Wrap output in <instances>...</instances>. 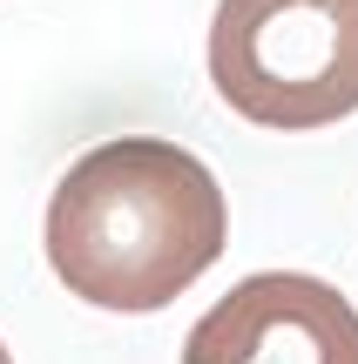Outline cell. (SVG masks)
<instances>
[{"label":"cell","mask_w":358,"mask_h":364,"mask_svg":"<svg viewBox=\"0 0 358 364\" xmlns=\"http://www.w3.org/2000/svg\"><path fill=\"white\" fill-rule=\"evenodd\" d=\"M230 236L210 162L162 135H115L75 156L48 196L41 250L68 297L142 317L176 304Z\"/></svg>","instance_id":"1"},{"label":"cell","mask_w":358,"mask_h":364,"mask_svg":"<svg viewBox=\"0 0 358 364\" xmlns=\"http://www.w3.org/2000/svg\"><path fill=\"white\" fill-rule=\"evenodd\" d=\"M203 54L251 129L311 135L358 115V0H216Z\"/></svg>","instance_id":"2"},{"label":"cell","mask_w":358,"mask_h":364,"mask_svg":"<svg viewBox=\"0 0 358 364\" xmlns=\"http://www.w3.org/2000/svg\"><path fill=\"white\" fill-rule=\"evenodd\" d=\"M176 364H358V311L305 270H257L189 324Z\"/></svg>","instance_id":"3"},{"label":"cell","mask_w":358,"mask_h":364,"mask_svg":"<svg viewBox=\"0 0 358 364\" xmlns=\"http://www.w3.org/2000/svg\"><path fill=\"white\" fill-rule=\"evenodd\" d=\"M0 364H14V351H7V344H0Z\"/></svg>","instance_id":"4"}]
</instances>
